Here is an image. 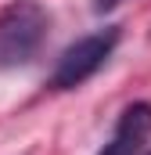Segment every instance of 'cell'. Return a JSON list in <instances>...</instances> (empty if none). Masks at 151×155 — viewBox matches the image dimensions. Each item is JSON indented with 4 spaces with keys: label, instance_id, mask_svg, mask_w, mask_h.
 <instances>
[{
    "label": "cell",
    "instance_id": "1",
    "mask_svg": "<svg viewBox=\"0 0 151 155\" xmlns=\"http://www.w3.org/2000/svg\"><path fill=\"white\" fill-rule=\"evenodd\" d=\"M50 29L47 11L36 0H14L0 11V69H22L40 54Z\"/></svg>",
    "mask_w": 151,
    "mask_h": 155
},
{
    "label": "cell",
    "instance_id": "2",
    "mask_svg": "<svg viewBox=\"0 0 151 155\" xmlns=\"http://www.w3.org/2000/svg\"><path fill=\"white\" fill-rule=\"evenodd\" d=\"M115 43H119V29H101L90 36H79L76 43H69L50 72V87L54 90H76L79 83L94 76L108 58H112Z\"/></svg>",
    "mask_w": 151,
    "mask_h": 155
},
{
    "label": "cell",
    "instance_id": "3",
    "mask_svg": "<svg viewBox=\"0 0 151 155\" xmlns=\"http://www.w3.org/2000/svg\"><path fill=\"white\" fill-rule=\"evenodd\" d=\"M151 137V101H133L122 108L112 137L97 155H140L144 141Z\"/></svg>",
    "mask_w": 151,
    "mask_h": 155
},
{
    "label": "cell",
    "instance_id": "4",
    "mask_svg": "<svg viewBox=\"0 0 151 155\" xmlns=\"http://www.w3.org/2000/svg\"><path fill=\"white\" fill-rule=\"evenodd\" d=\"M119 4H122V0H94L97 11H112V7H119Z\"/></svg>",
    "mask_w": 151,
    "mask_h": 155
},
{
    "label": "cell",
    "instance_id": "5",
    "mask_svg": "<svg viewBox=\"0 0 151 155\" xmlns=\"http://www.w3.org/2000/svg\"><path fill=\"white\" fill-rule=\"evenodd\" d=\"M148 155H151V152H148Z\"/></svg>",
    "mask_w": 151,
    "mask_h": 155
}]
</instances>
